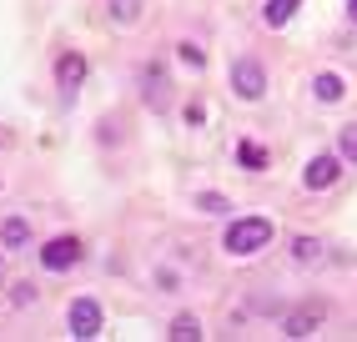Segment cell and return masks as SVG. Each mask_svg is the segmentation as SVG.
Segmentation results:
<instances>
[{
    "mask_svg": "<svg viewBox=\"0 0 357 342\" xmlns=\"http://www.w3.org/2000/svg\"><path fill=\"white\" fill-rule=\"evenodd\" d=\"M111 15L121 20V26H131V20L141 15V0H111Z\"/></svg>",
    "mask_w": 357,
    "mask_h": 342,
    "instance_id": "obj_14",
    "label": "cell"
},
{
    "mask_svg": "<svg viewBox=\"0 0 357 342\" xmlns=\"http://www.w3.org/2000/svg\"><path fill=\"white\" fill-rule=\"evenodd\" d=\"M31 297H36V287H31V282H20V287H15V292H10V302H15V307H26V302H31Z\"/></svg>",
    "mask_w": 357,
    "mask_h": 342,
    "instance_id": "obj_19",
    "label": "cell"
},
{
    "mask_svg": "<svg viewBox=\"0 0 357 342\" xmlns=\"http://www.w3.org/2000/svg\"><path fill=\"white\" fill-rule=\"evenodd\" d=\"M292 252H297V262H312V257H317L322 247H317L312 237H297V241H292Z\"/></svg>",
    "mask_w": 357,
    "mask_h": 342,
    "instance_id": "obj_17",
    "label": "cell"
},
{
    "mask_svg": "<svg viewBox=\"0 0 357 342\" xmlns=\"http://www.w3.org/2000/svg\"><path fill=\"white\" fill-rule=\"evenodd\" d=\"M66 322H70V337H81V342L96 337V332H101V307H96V297H76Z\"/></svg>",
    "mask_w": 357,
    "mask_h": 342,
    "instance_id": "obj_3",
    "label": "cell"
},
{
    "mask_svg": "<svg viewBox=\"0 0 357 342\" xmlns=\"http://www.w3.org/2000/svg\"><path fill=\"white\" fill-rule=\"evenodd\" d=\"M76 262H81V241L76 237H56V241H45V252H40L45 272H66V267H76Z\"/></svg>",
    "mask_w": 357,
    "mask_h": 342,
    "instance_id": "obj_4",
    "label": "cell"
},
{
    "mask_svg": "<svg viewBox=\"0 0 357 342\" xmlns=\"http://www.w3.org/2000/svg\"><path fill=\"white\" fill-rule=\"evenodd\" d=\"M337 146H342V156H347V161L357 166V126H347V131L337 136Z\"/></svg>",
    "mask_w": 357,
    "mask_h": 342,
    "instance_id": "obj_18",
    "label": "cell"
},
{
    "mask_svg": "<svg viewBox=\"0 0 357 342\" xmlns=\"http://www.w3.org/2000/svg\"><path fill=\"white\" fill-rule=\"evenodd\" d=\"M337 177H342V161H337V156H312V161H307V171H302V181L312 186V191H327Z\"/></svg>",
    "mask_w": 357,
    "mask_h": 342,
    "instance_id": "obj_5",
    "label": "cell"
},
{
    "mask_svg": "<svg viewBox=\"0 0 357 342\" xmlns=\"http://www.w3.org/2000/svg\"><path fill=\"white\" fill-rule=\"evenodd\" d=\"M166 337H172V342H197V337H202V322H197V317H176Z\"/></svg>",
    "mask_w": 357,
    "mask_h": 342,
    "instance_id": "obj_11",
    "label": "cell"
},
{
    "mask_svg": "<svg viewBox=\"0 0 357 342\" xmlns=\"http://www.w3.org/2000/svg\"><path fill=\"white\" fill-rule=\"evenodd\" d=\"M272 241V222L267 216H236V222L227 227V237H222V247L231 252V257H252V252H261Z\"/></svg>",
    "mask_w": 357,
    "mask_h": 342,
    "instance_id": "obj_1",
    "label": "cell"
},
{
    "mask_svg": "<svg viewBox=\"0 0 357 342\" xmlns=\"http://www.w3.org/2000/svg\"><path fill=\"white\" fill-rule=\"evenodd\" d=\"M56 76H61V86H66V91H76V86L86 81V56H76V51H70V56H61Z\"/></svg>",
    "mask_w": 357,
    "mask_h": 342,
    "instance_id": "obj_7",
    "label": "cell"
},
{
    "mask_svg": "<svg viewBox=\"0 0 357 342\" xmlns=\"http://www.w3.org/2000/svg\"><path fill=\"white\" fill-rule=\"evenodd\" d=\"M322 302H302L292 317H287V322H282V332H287V337H312L317 332V322H322Z\"/></svg>",
    "mask_w": 357,
    "mask_h": 342,
    "instance_id": "obj_6",
    "label": "cell"
},
{
    "mask_svg": "<svg viewBox=\"0 0 357 342\" xmlns=\"http://www.w3.org/2000/svg\"><path fill=\"white\" fill-rule=\"evenodd\" d=\"M197 207H202V211H231V202H227V197H217V191H202Z\"/></svg>",
    "mask_w": 357,
    "mask_h": 342,
    "instance_id": "obj_16",
    "label": "cell"
},
{
    "mask_svg": "<svg viewBox=\"0 0 357 342\" xmlns=\"http://www.w3.org/2000/svg\"><path fill=\"white\" fill-rule=\"evenodd\" d=\"M231 91L242 96V101H257V96L267 91V70H261V61H252V56L231 61Z\"/></svg>",
    "mask_w": 357,
    "mask_h": 342,
    "instance_id": "obj_2",
    "label": "cell"
},
{
    "mask_svg": "<svg viewBox=\"0 0 357 342\" xmlns=\"http://www.w3.org/2000/svg\"><path fill=\"white\" fill-rule=\"evenodd\" d=\"M297 6L302 0H267V6H261V20H267V26H287Z\"/></svg>",
    "mask_w": 357,
    "mask_h": 342,
    "instance_id": "obj_8",
    "label": "cell"
},
{
    "mask_svg": "<svg viewBox=\"0 0 357 342\" xmlns=\"http://www.w3.org/2000/svg\"><path fill=\"white\" fill-rule=\"evenodd\" d=\"M347 10H352V20H357V0H347Z\"/></svg>",
    "mask_w": 357,
    "mask_h": 342,
    "instance_id": "obj_20",
    "label": "cell"
},
{
    "mask_svg": "<svg viewBox=\"0 0 357 342\" xmlns=\"http://www.w3.org/2000/svg\"><path fill=\"white\" fill-rule=\"evenodd\" d=\"M312 91H317V101H342V76H332V70H322V76L312 81Z\"/></svg>",
    "mask_w": 357,
    "mask_h": 342,
    "instance_id": "obj_10",
    "label": "cell"
},
{
    "mask_svg": "<svg viewBox=\"0 0 357 342\" xmlns=\"http://www.w3.org/2000/svg\"><path fill=\"white\" fill-rule=\"evenodd\" d=\"M0 241H6V247H26V241H31V222H26V216H10V222L0 227Z\"/></svg>",
    "mask_w": 357,
    "mask_h": 342,
    "instance_id": "obj_9",
    "label": "cell"
},
{
    "mask_svg": "<svg viewBox=\"0 0 357 342\" xmlns=\"http://www.w3.org/2000/svg\"><path fill=\"white\" fill-rule=\"evenodd\" d=\"M176 56H181V66H192V70H202V66H206L202 45H192V40H186V45H176Z\"/></svg>",
    "mask_w": 357,
    "mask_h": 342,
    "instance_id": "obj_15",
    "label": "cell"
},
{
    "mask_svg": "<svg viewBox=\"0 0 357 342\" xmlns=\"http://www.w3.org/2000/svg\"><path fill=\"white\" fill-rule=\"evenodd\" d=\"M236 161H242L247 171H261V166H267V151H261V146H252V141H242V146H236Z\"/></svg>",
    "mask_w": 357,
    "mask_h": 342,
    "instance_id": "obj_13",
    "label": "cell"
},
{
    "mask_svg": "<svg viewBox=\"0 0 357 342\" xmlns=\"http://www.w3.org/2000/svg\"><path fill=\"white\" fill-rule=\"evenodd\" d=\"M141 81H146V101H151V106H166V76H161V70L151 66Z\"/></svg>",
    "mask_w": 357,
    "mask_h": 342,
    "instance_id": "obj_12",
    "label": "cell"
}]
</instances>
